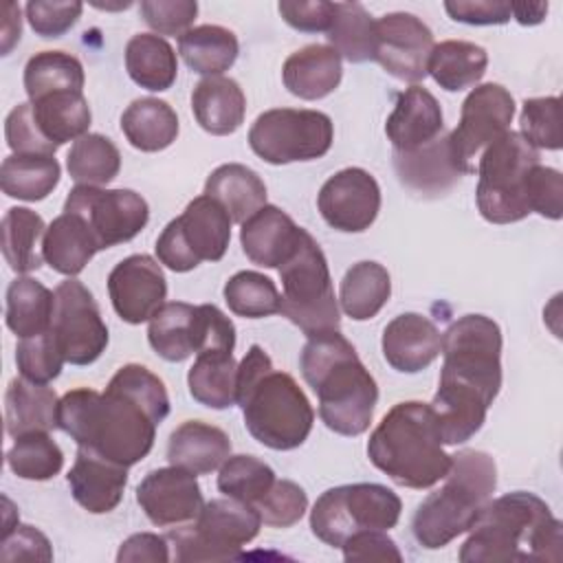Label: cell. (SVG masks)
I'll return each instance as SVG.
<instances>
[{
  "label": "cell",
  "mask_w": 563,
  "mask_h": 563,
  "mask_svg": "<svg viewBox=\"0 0 563 563\" xmlns=\"http://www.w3.org/2000/svg\"><path fill=\"white\" fill-rule=\"evenodd\" d=\"M66 169L77 185H108L121 169L119 147L103 134H84L70 145Z\"/></svg>",
  "instance_id": "45"
},
{
  "label": "cell",
  "mask_w": 563,
  "mask_h": 563,
  "mask_svg": "<svg viewBox=\"0 0 563 563\" xmlns=\"http://www.w3.org/2000/svg\"><path fill=\"white\" fill-rule=\"evenodd\" d=\"M4 427L11 438L59 429L57 394L26 378H13L4 394Z\"/></svg>",
  "instance_id": "29"
},
{
  "label": "cell",
  "mask_w": 563,
  "mask_h": 563,
  "mask_svg": "<svg viewBox=\"0 0 563 563\" xmlns=\"http://www.w3.org/2000/svg\"><path fill=\"white\" fill-rule=\"evenodd\" d=\"M15 363L22 378L37 385H48L53 378L59 376L66 358L62 356L59 345L48 330L29 339H20L15 347Z\"/></svg>",
  "instance_id": "50"
},
{
  "label": "cell",
  "mask_w": 563,
  "mask_h": 563,
  "mask_svg": "<svg viewBox=\"0 0 563 563\" xmlns=\"http://www.w3.org/2000/svg\"><path fill=\"white\" fill-rule=\"evenodd\" d=\"M394 169L409 191L424 198L449 194L462 178L451 156L449 132L411 152H394Z\"/></svg>",
  "instance_id": "23"
},
{
  "label": "cell",
  "mask_w": 563,
  "mask_h": 563,
  "mask_svg": "<svg viewBox=\"0 0 563 563\" xmlns=\"http://www.w3.org/2000/svg\"><path fill=\"white\" fill-rule=\"evenodd\" d=\"M33 121L40 134L55 147L88 134L92 114L84 92L64 90L31 101Z\"/></svg>",
  "instance_id": "31"
},
{
  "label": "cell",
  "mask_w": 563,
  "mask_h": 563,
  "mask_svg": "<svg viewBox=\"0 0 563 563\" xmlns=\"http://www.w3.org/2000/svg\"><path fill=\"white\" fill-rule=\"evenodd\" d=\"M167 416L165 383L139 363L119 367L103 394L77 387L59 398V429L77 446L128 468L147 457Z\"/></svg>",
  "instance_id": "1"
},
{
  "label": "cell",
  "mask_w": 563,
  "mask_h": 563,
  "mask_svg": "<svg viewBox=\"0 0 563 563\" xmlns=\"http://www.w3.org/2000/svg\"><path fill=\"white\" fill-rule=\"evenodd\" d=\"M125 70L136 86L163 92L176 81V53L165 37L156 33H136L125 44Z\"/></svg>",
  "instance_id": "34"
},
{
  "label": "cell",
  "mask_w": 563,
  "mask_h": 563,
  "mask_svg": "<svg viewBox=\"0 0 563 563\" xmlns=\"http://www.w3.org/2000/svg\"><path fill=\"white\" fill-rule=\"evenodd\" d=\"M84 11V4L77 0L68 2H48L31 0L26 2V20L31 29L42 37H59L75 26Z\"/></svg>",
  "instance_id": "53"
},
{
  "label": "cell",
  "mask_w": 563,
  "mask_h": 563,
  "mask_svg": "<svg viewBox=\"0 0 563 563\" xmlns=\"http://www.w3.org/2000/svg\"><path fill=\"white\" fill-rule=\"evenodd\" d=\"M301 227L275 205H264L242 222L240 242L244 255L264 268H279L295 251L301 238Z\"/></svg>",
  "instance_id": "24"
},
{
  "label": "cell",
  "mask_w": 563,
  "mask_h": 563,
  "mask_svg": "<svg viewBox=\"0 0 563 563\" xmlns=\"http://www.w3.org/2000/svg\"><path fill=\"white\" fill-rule=\"evenodd\" d=\"M330 46L352 64L374 62L376 20L361 2H334V18L328 29Z\"/></svg>",
  "instance_id": "42"
},
{
  "label": "cell",
  "mask_w": 563,
  "mask_h": 563,
  "mask_svg": "<svg viewBox=\"0 0 563 563\" xmlns=\"http://www.w3.org/2000/svg\"><path fill=\"white\" fill-rule=\"evenodd\" d=\"M367 457L394 484L416 490L431 488L451 468L433 409L420 400L398 402L383 416L369 435Z\"/></svg>",
  "instance_id": "6"
},
{
  "label": "cell",
  "mask_w": 563,
  "mask_h": 563,
  "mask_svg": "<svg viewBox=\"0 0 563 563\" xmlns=\"http://www.w3.org/2000/svg\"><path fill=\"white\" fill-rule=\"evenodd\" d=\"M279 312L306 336L339 330L341 312L332 288L328 260L317 240L303 229L292 255L279 266Z\"/></svg>",
  "instance_id": "9"
},
{
  "label": "cell",
  "mask_w": 563,
  "mask_h": 563,
  "mask_svg": "<svg viewBox=\"0 0 563 563\" xmlns=\"http://www.w3.org/2000/svg\"><path fill=\"white\" fill-rule=\"evenodd\" d=\"M521 136L534 150H561V99L534 97L526 99L519 117Z\"/></svg>",
  "instance_id": "49"
},
{
  "label": "cell",
  "mask_w": 563,
  "mask_h": 563,
  "mask_svg": "<svg viewBox=\"0 0 563 563\" xmlns=\"http://www.w3.org/2000/svg\"><path fill=\"white\" fill-rule=\"evenodd\" d=\"M400 497L383 484H343L325 490L310 510L312 534L341 548L361 530H391L400 519Z\"/></svg>",
  "instance_id": "11"
},
{
  "label": "cell",
  "mask_w": 563,
  "mask_h": 563,
  "mask_svg": "<svg viewBox=\"0 0 563 563\" xmlns=\"http://www.w3.org/2000/svg\"><path fill=\"white\" fill-rule=\"evenodd\" d=\"M62 167L51 154H11L0 167V187L9 198L37 202L57 187Z\"/></svg>",
  "instance_id": "40"
},
{
  "label": "cell",
  "mask_w": 563,
  "mask_h": 563,
  "mask_svg": "<svg viewBox=\"0 0 563 563\" xmlns=\"http://www.w3.org/2000/svg\"><path fill=\"white\" fill-rule=\"evenodd\" d=\"M341 550L345 561H402L396 541L385 530H361L345 539Z\"/></svg>",
  "instance_id": "58"
},
{
  "label": "cell",
  "mask_w": 563,
  "mask_h": 563,
  "mask_svg": "<svg viewBox=\"0 0 563 563\" xmlns=\"http://www.w3.org/2000/svg\"><path fill=\"white\" fill-rule=\"evenodd\" d=\"M334 139L332 119L319 110L273 108L262 112L249 130L251 150L271 165L317 161Z\"/></svg>",
  "instance_id": "13"
},
{
  "label": "cell",
  "mask_w": 563,
  "mask_h": 563,
  "mask_svg": "<svg viewBox=\"0 0 563 563\" xmlns=\"http://www.w3.org/2000/svg\"><path fill=\"white\" fill-rule=\"evenodd\" d=\"M260 526L262 517L255 506L233 497H220L207 501L194 523L172 528L165 537L172 559L178 563L227 561L235 559L257 537Z\"/></svg>",
  "instance_id": "10"
},
{
  "label": "cell",
  "mask_w": 563,
  "mask_h": 563,
  "mask_svg": "<svg viewBox=\"0 0 563 563\" xmlns=\"http://www.w3.org/2000/svg\"><path fill=\"white\" fill-rule=\"evenodd\" d=\"M4 24H2V53L7 55L13 46V42L20 40V33H22V22H20V7L13 4V2H7L4 4Z\"/></svg>",
  "instance_id": "63"
},
{
  "label": "cell",
  "mask_w": 563,
  "mask_h": 563,
  "mask_svg": "<svg viewBox=\"0 0 563 563\" xmlns=\"http://www.w3.org/2000/svg\"><path fill=\"white\" fill-rule=\"evenodd\" d=\"M121 132L141 152H161L178 136L174 108L156 97L134 99L121 114Z\"/></svg>",
  "instance_id": "33"
},
{
  "label": "cell",
  "mask_w": 563,
  "mask_h": 563,
  "mask_svg": "<svg viewBox=\"0 0 563 563\" xmlns=\"http://www.w3.org/2000/svg\"><path fill=\"white\" fill-rule=\"evenodd\" d=\"M2 561H18V559H35V561H51L53 550L48 539L33 526H13L2 534Z\"/></svg>",
  "instance_id": "60"
},
{
  "label": "cell",
  "mask_w": 563,
  "mask_h": 563,
  "mask_svg": "<svg viewBox=\"0 0 563 563\" xmlns=\"http://www.w3.org/2000/svg\"><path fill=\"white\" fill-rule=\"evenodd\" d=\"M233 347H235L233 321L218 306L200 303L198 328H196V354L233 352Z\"/></svg>",
  "instance_id": "56"
},
{
  "label": "cell",
  "mask_w": 563,
  "mask_h": 563,
  "mask_svg": "<svg viewBox=\"0 0 563 563\" xmlns=\"http://www.w3.org/2000/svg\"><path fill=\"white\" fill-rule=\"evenodd\" d=\"M136 501L158 528L189 523L205 506L196 475L174 464L150 471L136 486Z\"/></svg>",
  "instance_id": "20"
},
{
  "label": "cell",
  "mask_w": 563,
  "mask_h": 563,
  "mask_svg": "<svg viewBox=\"0 0 563 563\" xmlns=\"http://www.w3.org/2000/svg\"><path fill=\"white\" fill-rule=\"evenodd\" d=\"M515 117V99L501 84L475 86L462 101L460 123L449 132V147L457 172L473 174L482 152L499 139Z\"/></svg>",
  "instance_id": "14"
},
{
  "label": "cell",
  "mask_w": 563,
  "mask_h": 563,
  "mask_svg": "<svg viewBox=\"0 0 563 563\" xmlns=\"http://www.w3.org/2000/svg\"><path fill=\"white\" fill-rule=\"evenodd\" d=\"M433 46L431 29L413 13L394 11L376 20L374 62L400 81L418 84L429 75Z\"/></svg>",
  "instance_id": "17"
},
{
  "label": "cell",
  "mask_w": 563,
  "mask_h": 563,
  "mask_svg": "<svg viewBox=\"0 0 563 563\" xmlns=\"http://www.w3.org/2000/svg\"><path fill=\"white\" fill-rule=\"evenodd\" d=\"M169 556V541L167 537H158L154 532H139L128 537L117 554L119 563H167Z\"/></svg>",
  "instance_id": "61"
},
{
  "label": "cell",
  "mask_w": 563,
  "mask_h": 563,
  "mask_svg": "<svg viewBox=\"0 0 563 563\" xmlns=\"http://www.w3.org/2000/svg\"><path fill=\"white\" fill-rule=\"evenodd\" d=\"M383 356L402 374H416L429 367L442 352V334L435 323L418 312L394 317L383 330Z\"/></svg>",
  "instance_id": "22"
},
{
  "label": "cell",
  "mask_w": 563,
  "mask_h": 563,
  "mask_svg": "<svg viewBox=\"0 0 563 563\" xmlns=\"http://www.w3.org/2000/svg\"><path fill=\"white\" fill-rule=\"evenodd\" d=\"M55 310V292L33 277H18L7 288V328L20 336L29 339L51 330Z\"/></svg>",
  "instance_id": "41"
},
{
  "label": "cell",
  "mask_w": 563,
  "mask_h": 563,
  "mask_svg": "<svg viewBox=\"0 0 563 563\" xmlns=\"http://www.w3.org/2000/svg\"><path fill=\"white\" fill-rule=\"evenodd\" d=\"M275 471L255 455H229L218 473V490L255 506L275 484Z\"/></svg>",
  "instance_id": "48"
},
{
  "label": "cell",
  "mask_w": 563,
  "mask_h": 563,
  "mask_svg": "<svg viewBox=\"0 0 563 563\" xmlns=\"http://www.w3.org/2000/svg\"><path fill=\"white\" fill-rule=\"evenodd\" d=\"M528 205L530 213H539L548 220L563 216V176L554 167L534 165L528 176Z\"/></svg>",
  "instance_id": "54"
},
{
  "label": "cell",
  "mask_w": 563,
  "mask_h": 563,
  "mask_svg": "<svg viewBox=\"0 0 563 563\" xmlns=\"http://www.w3.org/2000/svg\"><path fill=\"white\" fill-rule=\"evenodd\" d=\"M108 295L119 319L139 325L150 321L165 303L167 279L154 257L145 253L130 255L110 271Z\"/></svg>",
  "instance_id": "19"
},
{
  "label": "cell",
  "mask_w": 563,
  "mask_h": 563,
  "mask_svg": "<svg viewBox=\"0 0 563 563\" xmlns=\"http://www.w3.org/2000/svg\"><path fill=\"white\" fill-rule=\"evenodd\" d=\"M561 521L534 493L515 490L488 499L462 543V563L493 561H559Z\"/></svg>",
  "instance_id": "3"
},
{
  "label": "cell",
  "mask_w": 563,
  "mask_h": 563,
  "mask_svg": "<svg viewBox=\"0 0 563 563\" xmlns=\"http://www.w3.org/2000/svg\"><path fill=\"white\" fill-rule=\"evenodd\" d=\"M191 110L205 132L213 136H227L242 125L246 97L240 84L231 77H205L194 86Z\"/></svg>",
  "instance_id": "28"
},
{
  "label": "cell",
  "mask_w": 563,
  "mask_h": 563,
  "mask_svg": "<svg viewBox=\"0 0 563 563\" xmlns=\"http://www.w3.org/2000/svg\"><path fill=\"white\" fill-rule=\"evenodd\" d=\"M317 207L332 229L361 233L374 224L380 211V187L367 169L345 167L321 185Z\"/></svg>",
  "instance_id": "18"
},
{
  "label": "cell",
  "mask_w": 563,
  "mask_h": 563,
  "mask_svg": "<svg viewBox=\"0 0 563 563\" xmlns=\"http://www.w3.org/2000/svg\"><path fill=\"white\" fill-rule=\"evenodd\" d=\"M143 22L156 35H183L191 29L198 15L196 0H143L139 4Z\"/></svg>",
  "instance_id": "52"
},
{
  "label": "cell",
  "mask_w": 563,
  "mask_h": 563,
  "mask_svg": "<svg viewBox=\"0 0 563 563\" xmlns=\"http://www.w3.org/2000/svg\"><path fill=\"white\" fill-rule=\"evenodd\" d=\"M198 306L185 301L163 303L147 325V341L152 350L169 361L180 363L196 354Z\"/></svg>",
  "instance_id": "35"
},
{
  "label": "cell",
  "mask_w": 563,
  "mask_h": 563,
  "mask_svg": "<svg viewBox=\"0 0 563 563\" xmlns=\"http://www.w3.org/2000/svg\"><path fill=\"white\" fill-rule=\"evenodd\" d=\"M64 211L77 213L88 224L101 251L130 242L150 220V207L141 194L92 185L73 187L64 202Z\"/></svg>",
  "instance_id": "15"
},
{
  "label": "cell",
  "mask_w": 563,
  "mask_h": 563,
  "mask_svg": "<svg viewBox=\"0 0 563 563\" xmlns=\"http://www.w3.org/2000/svg\"><path fill=\"white\" fill-rule=\"evenodd\" d=\"M341 55L328 44H308L284 62L282 79L290 95L317 101L334 92L341 84Z\"/></svg>",
  "instance_id": "26"
},
{
  "label": "cell",
  "mask_w": 563,
  "mask_h": 563,
  "mask_svg": "<svg viewBox=\"0 0 563 563\" xmlns=\"http://www.w3.org/2000/svg\"><path fill=\"white\" fill-rule=\"evenodd\" d=\"M284 22L303 33H328L334 18V2L325 0H282L277 4Z\"/></svg>",
  "instance_id": "57"
},
{
  "label": "cell",
  "mask_w": 563,
  "mask_h": 563,
  "mask_svg": "<svg viewBox=\"0 0 563 563\" xmlns=\"http://www.w3.org/2000/svg\"><path fill=\"white\" fill-rule=\"evenodd\" d=\"M539 165L534 150L519 132L506 130L477 161V209L493 224H510L530 216L528 176Z\"/></svg>",
  "instance_id": "8"
},
{
  "label": "cell",
  "mask_w": 563,
  "mask_h": 563,
  "mask_svg": "<svg viewBox=\"0 0 563 563\" xmlns=\"http://www.w3.org/2000/svg\"><path fill=\"white\" fill-rule=\"evenodd\" d=\"M235 402L246 431L273 451L301 446L314 422V411L297 380L273 367L262 345H251L238 365Z\"/></svg>",
  "instance_id": "5"
},
{
  "label": "cell",
  "mask_w": 563,
  "mask_h": 563,
  "mask_svg": "<svg viewBox=\"0 0 563 563\" xmlns=\"http://www.w3.org/2000/svg\"><path fill=\"white\" fill-rule=\"evenodd\" d=\"M444 9L451 20L473 26L506 24L512 15L510 2L504 0H449L444 2Z\"/></svg>",
  "instance_id": "59"
},
{
  "label": "cell",
  "mask_w": 563,
  "mask_h": 563,
  "mask_svg": "<svg viewBox=\"0 0 563 563\" xmlns=\"http://www.w3.org/2000/svg\"><path fill=\"white\" fill-rule=\"evenodd\" d=\"M229 310L244 319H262L279 312L282 295L275 282L257 271H240L224 284Z\"/></svg>",
  "instance_id": "47"
},
{
  "label": "cell",
  "mask_w": 563,
  "mask_h": 563,
  "mask_svg": "<svg viewBox=\"0 0 563 563\" xmlns=\"http://www.w3.org/2000/svg\"><path fill=\"white\" fill-rule=\"evenodd\" d=\"M486 66L488 53L484 46L464 40H446L433 46L427 73L440 88L460 92L475 86L484 77Z\"/></svg>",
  "instance_id": "38"
},
{
  "label": "cell",
  "mask_w": 563,
  "mask_h": 563,
  "mask_svg": "<svg viewBox=\"0 0 563 563\" xmlns=\"http://www.w3.org/2000/svg\"><path fill=\"white\" fill-rule=\"evenodd\" d=\"M231 242V218L227 209L202 194L174 218L156 240L158 262L174 273L194 271L200 262H218Z\"/></svg>",
  "instance_id": "12"
},
{
  "label": "cell",
  "mask_w": 563,
  "mask_h": 563,
  "mask_svg": "<svg viewBox=\"0 0 563 563\" xmlns=\"http://www.w3.org/2000/svg\"><path fill=\"white\" fill-rule=\"evenodd\" d=\"M66 482L73 499L84 510L103 515L121 504L128 484V466H121L90 449L79 446Z\"/></svg>",
  "instance_id": "21"
},
{
  "label": "cell",
  "mask_w": 563,
  "mask_h": 563,
  "mask_svg": "<svg viewBox=\"0 0 563 563\" xmlns=\"http://www.w3.org/2000/svg\"><path fill=\"white\" fill-rule=\"evenodd\" d=\"M4 136H7V145L13 150V154H51L55 156V152L59 147L51 145L37 130L35 121H33V110H31V101L26 103H18L4 121Z\"/></svg>",
  "instance_id": "55"
},
{
  "label": "cell",
  "mask_w": 563,
  "mask_h": 563,
  "mask_svg": "<svg viewBox=\"0 0 563 563\" xmlns=\"http://www.w3.org/2000/svg\"><path fill=\"white\" fill-rule=\"evenodd\" d=\"M97 251L101 249L95 235L77 213L64 211L46 227L42 240V257L55 273L66 277L79 275Z\"/></svg>",
  "instance_id": "30"
},
{
  "label": "cell",
  "mask_w": 563,
  "mask_h": 563,
  "mask_svg": "<svg viewBox=\"0 0 563 563\" xmlns=\"http://www.w3.org/2000/svg\"><path fill=\"white\" fill-rule=\"evenodd\" d=\"M84 81L86 75L81 62L64 51L35 53L24 66V90L29 101L64 90L84 92Z\"/></svg>",
  "instance_id": "44"
},
{
  "label": "cell",
  "mask_w": 563,
  "mask_h": 563,
  "mask_svg": "<svg viewBox=\"0 0 563 563\" xmlns=\"http://www.w3.org/2000/svg\"><path fill=\"white\" fill-rule=\"evenodd\" d=\"M46 227L40 213L26 207H11L2 218V255L11 271L33 273L42 266V255L37 251L40 240H44Z\"/></svg>",
  "instance_id": "43"
},
{
  "label": "cell",
  "mask_w": 563,
  "mask_h": 563,
  "mask_svg": "<svg viewBox=\"0 0 563 563\" xmlns=\"http://www.w3.org/2000/svg\"><path fill=\"white\" fill-rule=\"evenodd\" d=\"M178 53L194 73L216 77L235 64L240 44L233 31L220 24H200L178 37Z\"/></svg>",
  "instance_id": "37"
},
{
  "label": "cell",
  "mask_w": 563,
  "mask_h": 563,
  "mask_svg": "<svg viewBox=\"0 0 563 563\" xmlns=\"http://www.w3.org/2000/svg\"><path fill=\"white\" fill-rule=\"evenodd\" d=\"M495 486L497 466L488 453L464 449L451 455L444 486L427 495L413 512L411 530L416 541L427 550H438L468 532Z\"/></svg>",
  "instance_id": "7"
},
{
  "label": "cell",
  "mask_w": 563,
  "mask_h": 563,
  "mask_svg": "<svg viewBox=\"0 0 563 563\" xmlns=\"http://www.w3.org/2000/svg\"><path fill=\"white\" fill-rule=\"evenodd\" d=\"M512 18L523 26H534L543 22L548 13V2H510Z\"/></svg>",
  "instance_id": "62"
},
{
  "label": "cell",
  "mask_w": 563,
  "mask_h": 563,
  "mask_svg": "<svg viewBox=\"0 0 563 563\" xmlns=\"http://www.w3.org/2000/svg\"><path fill=\"white\" fill-rule=\"evenodd\" d=\"M391 279L383 264L378 262H356L352 264L339 288L341 310L354 321H367L376 317L389 301Z\"/></svg>",
  "instance_id": "36"
},
{
  "label": "cell",
  "mask_w": 563,
  "mask_h": 563,
  "mask_svg": "<svg viewBox=\"0 0 563 563\" xmlns=\"http://www.w3.org/2000/svg\"><path fill=\"white\" fill-rule=\"evenodd\" d=\"M442 369L429 402L442 444L471 440L501 387V330L486 314H464L442 334Z\"/></svg>",
  "instance_id": "2"
},
{
  "label": "cell",
  "mask_w": 563,
  "mask_h": 563,
  "mask_svg": "<svg viewBox=\"0 0 563 563\" xmlns=\"http://www.w3.org/2000/svg\"><path fill=\"white\" fill-rule=\"evenodd\" d=\"M299 367L319 398V416L330 431L354 438L369 429L378 387L339 330L308 336Z\"/></svg>",
  "instance_id": "4"
},
{
  "label": "cell",
  "mask_w": 563,
  "mask_h": 563,
  "mask_svg": "<svg viewBox=\"0 0 563 563\" xmlns=\"http://www.w3.org/2000/svg\"><path fill=\"white\" fill-rule=\"evenodd\" d=\"M444 132L442 108L422 86H411L398 95L396 106L385 123V134L394 152H411L431 143Z\"/></svg>",
  "instance_id": "25"
},
{
  "label": "cell",
  "mask_w": 563,
  "mask_h": 563,
  "mask_svg": "<svg viewBox=\"0 0 563 563\" xmlns=\"http://www.w3.org/2000/svg\"><path fill=\"white\" fill-rule=\"evenodd\" d=\"M7 466L22 479L46 482L64 466V453L48 431H31L18 435L7 451Z\"/></svg>",
  "instance_id": "46"
},
{
  "label": "cell",
  "mask_w": 563,
  "mask_h": 563,
  "mask_svg": "<svg viewBox=\"0 0 563 563\" xmlns=\"http://www.w3.org/2000/svg\"><path fill=\"white\" fill-rule=\"evenodd\" d=\"M262 523L271 528H290L308 510L306 490L290 479H275L271 490L255 504Z\"/></svg>",
  "instance_id": "51"
},
{
  "label": "cell",
  "mask_w": 563,
  "mask_h": 563,
  "mask_svg": "<svg viewBox=\"0 0 563 563\" xmlns=\"http://www.w3.org/2000/svg\"><path fill=\"white\" fill-rule=\"evenodd\" d=\"M231 455L229 435L209 422L187 420L178 424L167 442V460L194 475H207Z\"/></svg>",
  "instance_id": "27"
},
{
  "label": "cell",
  "mask_w": 563,
  "mask_h": 563,
  "mask_svg": "<svg viewBox=\"0 0 563 563\" xmlns=\"http://www.w3.org/2000/svg\"><path fill=\"white\" fill-rule=\"evenodd\" d=\"M51 332L70 365H90L108 347V325L99 303L79 279L68 277L55 288Z\"/></svg>",
  "instance_id": "16"
},
{
  "label": "cell",
  "mask_w": 563,
  "mask_h": 563,
  "mask_svg": "<svg viewBox=\"0 0 563 563\" xmlns=\"http://www.w3.org/2000/svg\"><path fill=\"white\" fill-rule=\"evenodd\" d=\"M189 394L196 402L209 409H229L238 394V363L233 352L196 354L187 374Z\"/></svg>",
  "instance_id": "39"
},
{
  "label": "cell",
  "mask_w": 563,
  "mask_h": 563,
  "mask_svg": "<svg viewBox=\"0 0 563 563\" xmlns=\"http://www.w3.org/2000/svg\"><path fill=\"white\" fill-rule=\"evenodd\" d=\"M205 194L218 200L227 209L231 222L238 224L266 205L264 180L257 172L240 163H224L216 167L205 183Z\"/></svg>",
  "instance_id": "32"
}]
</instances>
